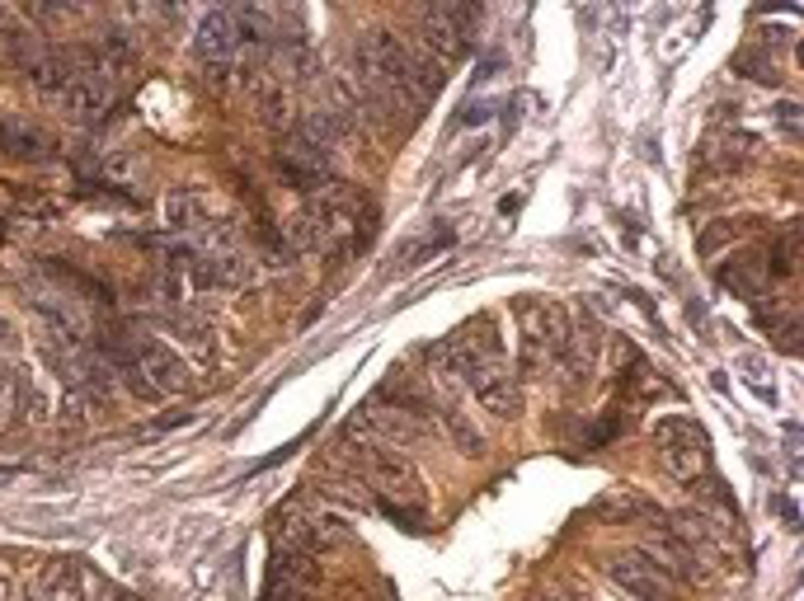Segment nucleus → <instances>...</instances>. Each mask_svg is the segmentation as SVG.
I'll return each instance as SVG.
<instances>
[{
    "mask_svg": "<svg viewBox=\"0 0 804 601\" xmlns=\"http://www.w3.org/2000/svg\"><path fill=\"white\" fill-rule=\"evenodd\" d=\"M518 329H522V371H541L551 357L570 353V315L546 296H522L513 300Z\"/></svg>",
    "mask_w": 804,
    "mask_h": 601,
    "instance_id": "f257e3e1",
    "label": "nucleus"
},
{
    "mask_svg": "<svg viewBox=\"0 0 804 601\" xmlns=\"http://www.w3.org/2000/svg\"><path fill=\"white\" fill-rule=\"evenodd\" d=\"M654 447H659V466L669 470L682 485H696L711 470V451H705V432L692 424V418H663L654 428Z\"/></svg>",
    "mask_w": 804,
    "mask_h": 601,
    "instance_id": "f03ea898",
    "label": "nucleus"
},
{
    "mask_svg": "<svg viewBox=\"0 0 804 601\" xmlns=\"http://www.w3.org/2000/svg\"><path fill=\"white\" fill-rule=\"evenodd\" d=\"M123 367H132L136 376L146 380V386L155 395H174V390H184L189 386V367H184V357L180 353H170L161 338H151V334H136L132 338V357Z\"/></svg>",
    "mask_w": 804,
    "mask_h": 601,
    "instance_id": "7ed1b4c3",
    "label": "nucleus"
},
{
    "mask_svg": "<svg viewBox=\"0 0 804 601\" xmlns=\"http://www.w3.org/2000/svg\"><path fill=\"white\" fill-rule=\"evenodd\" d=\"M193 52H199V62L207 67L212 80H226V75H231V62H235V52H241L235 14H231V10H212V14H203L199 33H193Z\"/></svg>",
    "mask_w": 804,
    "mask_h": 601,
    "instance_id": "20e7f679",
    "label": "nucleus"
},
{
    "mask_svg": "<svg viewBox=\"0 0 804 601\" xmlns=\"http://www.w3.org/2000/svg\"><path fill=\"white\" fill-rule=\"evenodd\" d=\"M278 170H283V179L297 193H320V189H329V151L311 146L306 136H292V142L278 151Z\"/></svg>",
    "mask_w": 804,
    "mask_h": 601,
    "instance_id": "39448f33",
    "label": "nucleus"
},
{
    "mask_svg": "<svg viewBox=\"0 0 804 601\" xmlns=\"http://www.w3.org/2000/svg\"><path fill=\"white\" fill-rule=\"evenodd\" d=\"M466 380H470V390H476V399L489 414H513L518 409V380L503 371L499 357H480V363H470Z\"/></svg>",
    "mask_w": 804,
    "mask_h": 601,
    "instance_id": "423d86ee",
    "label": "nucleus"
},
{
    "mask_svg": "<svg viewBox=\"0 0 804 601\" xmlns=\"http://www.w3.org/2000/svg\"><path fill=\"white\" fill-rule=\"evenodd\" d=\"M372 479H377V489H381L377 498H386V503H424V479L400 456H390V451L372 456Z\"/></svg>",
    "mask_w": 804,
    "mask_h": 601,
    "instance_id": "0eeeda50",
    "label": "nucleus"
},
{
    "mask_svg": "<svg viewBox=\"0 0 804 601\" xmlns=\"http://www.w3.org/2000/svg\"><path fill=\"white\" fill-rule=\"evenodd\" d=\"M612 578H617L625 592H635L640 601H669V588H673V578L663 573V564H654L650 554H625V559H617Z\"/></svg>",
    "mask_w": 804,
    "mask_h": 601,
    "instance_id": "6e6552de",
    "label": "nucleus"
},
{
    "mask_svg": "<svg viewBox=\"0 0 804 601\" xmlns=\"http://www.w3.org/2000/svg\"><path fill=\"white\" fill-rule=\"evenodd\" d=\"M109 80L104 75H94V71H75V80L67 85V94H62V104L75 113V118H85V123H94L104 109H109Z\"/></svg>",
    "mask_w": 804,
    "mask_h": 601,
    "instance_id": "1a4fd4ad",
    "label": "nucleus"
},
{
    "mask_svg": "<svg viewBox=\"0 0 804 601\" xmlns=\"http://www.w3.org/2000/svg\"><path fill=\"white\" fill-rule=\"evenodd\" d=\"M24 71L33 80V90H43V94H67V85L75 80V62L67 52H29Z\"/></svg>",
    "mask_w": 804,
    "mask_h": 601,
    "instance_id": "9d476101",
    "label": "nucleus"
},
{
    "mask_svg": "<svg viewBox=\"0 0 804 601\" xmlns=\"http://www.w3.org/2000/svg\"><path fill=\"white\" fill-rule=\"evenodd\" d=\"M720 283L730 287V292H739V296H749V300H753V296L767 292L772 277H767V268H762V258L743 254V258H734V264H724V268H720Z\"/></svg>",
    "mask_w": 804,
    "mask_h": 601,
    "instance_id": "9b49d317",
    "label": "nucleus"
},
{
    "mask_svg": "<svg viewBox=\"0 0 804 601\" xmlns=\"http://www.w3.org/2000/svg\"><path fill=\"white\" fill-rule=\"evenodd\" d=\"M29 601H81V569L75 564H57L33 583Z\"/></svg>",
    "mask_w": 804,
    "mask_h": 601,
    "instance_id": "f8f14e48",
    "label": "nucleus"
},
{
    "mask_svg": "<svg viewBox=\"0 0 804 601\" xmlns=\"http://www.w3.org/2000/svg\"><path fill=\"white\" fill-rule=\"evenodd\" d=\"M452 245H457V231L447 226V222H438L424 240H415V245L400 249V268H424L428 258H438L442 249H452Z\"/></svg>",
    "mask_w": 804,
    "mask_h": 601,
    "instance_id": "ddd939ff",
    "label": "nucleus"
},
{
    "mask_svg": "<svg viewBox=\"0 0 804 601\" xmlns=\"http://www.w3.org/2000/svg\"><path fill=\"white\" fill-rule=\"evenodd\" d=\"M0 146H6L10 155L19 160H43L48 155V132H38V128H24V123H0Z\"/></svg>",
    "mask_w": 804,
    "mask_h": 601,
    "instance_id": "4468645a",
    "label": "nucleus"
},
{
    "mask_svg": "<svg viewBox=\"0 0 804 601\" xmlns=\"http://www.w3.org/2000/svg\"><path fill=\"white\" fill-rule=\"evenodd\" d=\"M165 216H170V226H174V231H199V226H207L203 197H199V193H189V189H174V193L165 197Z\"/></svg>",
    "mask_w": 804,
    "mask_h": 601,
    "instance_id": "2eb2a0df",
    "label": "nucleus"
},
{
    "mask_svg": "<svg viewBox=\"0 0 804 601\" xmlns=\"http://www.w3.org/2000/svg\"><path fill=\"white\" fill-rule=\"evenodd\" d=\"M43 268H48L67 292H81V296L94 300V306H109V287L94 283V277H85L81 268H67V258H43Z\"/></svg>",
    "mask_w": 804,
    "mask_h": 601,
    "instance_id": "dca6fc26",
    "label": "nucleus"
},
{
    "mask_svg": "<svg viewBox=\"0 0 804 601\" xmlns=\"http://www.w3.org/2000/svg\"><path fill=\"white\" fill-rule=\"evenodd\" d=\"M10 409L24 418V424H29V418H43V414H48V395L38 390L33 376H19V371H14V399H10Z\"/></svg>",
    "mask_w": 804,
    "mask_h": 601,
    "instance_id": "f3484780",
    "label": "nucleus"
},
{
    "mask_svg": "<svg viewBox=\"0 0 804 601\" xmlns=\"http://www.w3.org/2000/svg\"><path fill=\"white\" fill-rule=\"evenodd\" d=\"M442 424H447V432H452V442L466 451V456H480V432L466 424V414L452 405V409H442Z\"/></svg>",
    "mask_w": 804,
    "mask_h": 601,
    "instance_id": "a211bd4d",
    "label": "nucleus"
},
{
    "mask_svg": "<svg viewBox=\"0 0 804 601\" xmlns=\"http://www.w3.org/2000/svg\"><path fill=\"white\" fill-rule=\"evenodd\" d=\"M739 67H743V71H749L753 80H762V85H772V80H776L772 62H767V57H762V52H743V57H739Z\"/></svg>",
    "mask_w": 804,
    "mask_h": 601,
    "instance_id": "6ab92c4d",
    "label": "nucleus"
},
{
    "mask_svg": "<svg viewBox=\"0 0 804 601\" xmlns=\"http://www.w3.org/2000/svg\"><path fill=\"white\" fill-rule=\"evenodd\" d=\"M489 113H495V104H480V99H470V104L461 109V118H457V123H461V128H476V123H485Z\"/></svg>",
    "mask_w": 804,
    "mask_h": 601,
    "instance_id": "aec40b11",
    "label": "nucleus"
},
{
    "mask_svg": "<svg viewBox=\"0 0 804 601\" xmlns=\"http://www.w3.org/2000/svg\"><path fill=\"white\" fill-rule=\"evenodd\" d=\"M14 399V371L10 367H0V409H6Z\"/></svg>",
    "mask_w": 804,
    "mask_h": 601,
    "instance_id": "412c9836",
    "label": "nucleus"
},
{
    "mask_svg": "<svg viewBox=\"0 0 804 601\" xmlns=\"http://www.w3.org/2000/svg\"><path fill=\"white\" fill-rule=\"evenodd\" d=\"M776 113H781V128H791V136H795L800 132V104H781Z\"/></svg>",
    "mask_w": 804,
    "mask_h": 601,
    "instance_id": "4be33fe9",
    "label": "nucleus"
},
{
    "mask_svg": "<svg viewBox=\"0 0 804 601\" xmlns=\"http://www.w3.org/2000/svg\"><path fill=\"white\" fill-rule=\"evenodd\" d=\"M776 508H781V517H786V522H791V527L800 522V512H795V503H786V498H781V503H776Z\"/></svg>",
    "mask_w": 804,
    "mask_h": 601,
    "instance_id": "5701e85b",
    "label": "nucleus"
},
{
    "mask_svg": "<svg viewBox=\"0 0 804 601\" xmlns=\"http://www.w3.org/2000/svg\"><path fill=\"white\" fill-rule=\"evenodd\" d=\"M10 597H14V592H10V583H6V578H0V601H10Z\"/></svg>",
    "mask_w": 804,
    "mask_h": 601,
    "instance_id": "b1692460",
    "label": "nucleus"
},
{
    "mask_svg": "<svg viewBox=\"0 0 804 601\" xmlns=\"http://www.w3.org/2000/svg\"><path fill=\"white\" fill-rule=\"evenodd\" d=\"M560 601H583V597H560Z\"/></svg>",
    "mask_w": 804,
    "mask_h": 601,
    "instance_id": "393cba45",
    "label": "nucleus"
},
{
    "mask_svg": "<svg viewBox=\"0 0 804 601\" xmlns=\"http://www.w3.org/2000/svg\"><path fill=\"white\" fill-rule=\"evenodd\" d=\"M0 240H6V222H0Z\"/></svg>",
    "mask_w": 804,
    "mask_h": 601,
    "instance_id": "a878e982",
    "label": "nucleus"
}]
</instances>
